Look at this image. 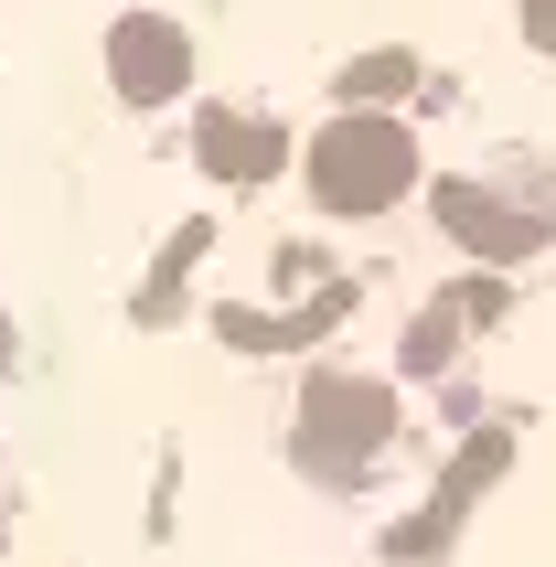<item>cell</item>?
<instances>
[{
  "label": "cell",
  "mask_w": 556,
  "mask_h": 567,
  "mask_svg": "<svg viewBox=\"0 0 556 567\" xmlns=\"http://www.w3.org/2000/svg\"><path fill=\"white\" fill-rule=\"evenodd\" d=\"M439 215L461 225V236H471L482 257H525V247H535V215H514V204H493L482 183H450V193H439Z\"/></svg>",
  "instance_id": "7a4b0ae2"
},
{
  "label": "cell",
  "mask_w": 556,
  "mask_h": 567,
  "mask_svg": "<svg viewBox=\"0 0 556 567\" xmlns=\"http://www.w3.org/2000/svg\"><path fill=\"white\" fill-rule=\"evenodd\" d=\"M525 32H535V43L556 54V0H525Z\"/></svg>",
  "instance_id": "3957f363"
},
{
  "label": "cell",
  "mask_w": 556,
  "mask_h": 567,
  "mask_svg": "<svg viewBox=\"0 0 556 567\" xmlns=\"http://www.w3.org/2000/svg\"><path fill=\"white\" fill-rule=\"evenodd\" d=\"M321 204H353V215H374V204H397L406 183H418V151H406L397 118H342L332 140H321Z\"/></svg>",
  "instance_id": "6da1fadb"
}]
</instances>
